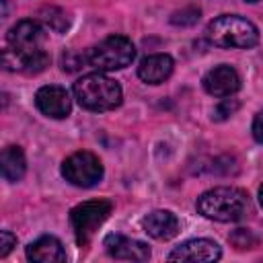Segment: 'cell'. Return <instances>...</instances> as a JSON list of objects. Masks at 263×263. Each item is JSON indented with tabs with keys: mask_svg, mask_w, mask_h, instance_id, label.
Listing matches in <instances>:
<instances>
[{
	"mask_svg": "<svg viewBox=\"0 0 263 263\" xmlns=\"http://www.w3.org/2000/svg\"><path fill=\"white\" fill-rule=\"evenodd\" d=\"M72 90H74V97H76L78 105L82 109L95 111V113L113 111L123 101V92H121L119 82L101 74V72L84 74L82 78H78L74 82Z\"/></svg>",
	"mask_w": 263,
	"mask_h": 263,
	"instance_id": "obj_1",
	"label": "cell"
},
{
	"mask_svg": "<svg viewBox=\"0 0 263 263\" xmlns=\"http://www.w3.org/2000/svg\"><path fill=\"white\" fill-rule=\"evenodd\" d=\"M197 212L214 222H238L249 212V195L240 187H214L197 197Z\"/></svg>",
	"mask_w": 263,
	"mask_h": 263,
	"instance_id": "obj_2",
	"label": "cell"
},
{
	"mask_svg": "<svg viewBox=\"0 0 263 263\" xmlns=\"http://www.w3.org/2000/svg\"><path fill=\"white\" fill-rule=\"evenodd\" d=\"M205 37L222 49H249L259 43V29L245 16L220 14L205 27Z\"/></svg>",
	"mask_w": 263,
	"mask_h": 263,
	"instance_id": "obj_3",
	"label": "cell"
},
{
	"mask_svg": "<svg viewBox=\"0 0 263 263\" xmlns=\"http://www.w3.org/2000/svg\"><path fill=\"white\" fill-rule=\"evenodd\" d=\"M86 64L99 72H113L129 66L136 58V47L132 39L123 35H109L90 49L84 51Z\"/></svg>",
	"mask_w": 263,
	"mask_h": 263,
	"instance_id": "obj_4",
	"label": "cell"
},
{
	"mask_svg": "<svg viewBox=\"0 0 263 263\" xmlns=\"http://www.w3.org/2000/svg\"><path fill=\"white\" fill-rule=\"evenodd\" d=\"M113 203L107 199H88L70 210V224L80 247H86L99 226L109 218Z\"/></svg>",
	"mask_w": 263,
	"mask_h": 263,
	"instance_id": "obj_5",
	"label": "cell"
},
{
	"mask_svg": "<svg viewBox=\"0 0 263 263\" xmlns=\"http://www.w3.org/2000/svg\"><path fill=\"white\" fill-rule=\"evenodd\" d=\"M103 162L88 150H78L62 162V177L74 187H95L103 179Z\"/></svg>",
	"mask_w": 263,
	"mask_h": 263,
	"instance_id": "obj_6",
	"label": "cell"
},
{
	"mask_svg": "<svg viewBox=\"0 0 263 263\" xmlns=\"http://www.w3.org/2000/svg\"><path fill=\"white\" fill-rule=\"evenodd\" d=\"M6 41L12 51L25 55V53H35L39 49H43V43H45V29L37 23V21H31V18H25V21H18L14 27L8 29L6 33Z\"/></svg>",
	"mask_w": 263,
	"mask_h": 263,
	"instance_id": "obj_7",
	"label": "cell"
},
{
	"mask_svg": "<svg viewBox=\"0 0 263 263\" xmlns=\"http://www.w3.org/2000/svg\"><path fill=\"white\" fill-rule=\"evenodd\" d=\"M222 257V249L210 238H191L181 242L168 253V261H191V263H212Z\"/></svg>",
	"mask_w": 263,
	"mask_h": 263,
	"instance_id": "obj_8",
	"label": "cell"
},
{
	"mask_svg": "<svg viewBox=\"0 0 263 263\" xmlns=\"http://www.w3.org/2000/svg\"><path fill=\"white\" fill-rule=\"evenodd\" d=\"M35 105L43 115H47L51 119H64L72 111L70 92L64 86H58V84L41 86L35 92Z\"/></svg>",
	"mask_w": 263,
	"mask_h": 263,
	"instance_id": "obj_9",
	"label": "cell"
},
{
	"mask_svg": "<svg viewBox=\"0 0 263 263\" xmlns=\"http://www.w3.org/2000/svg\"><path fill=\"white\" fill-rule=\"evenodd\" d=\"M201 84H203V90L208 95L224 99V97H232L240 88V76L232 66L220 64L203 76Z\"/></svg>",
	"mask_w": 263,
	"mask_h": 263,
	"instance_id": "obj_10",
	"label": "cell"
},
{
	"mask_svg": "<svg viewBox=\"0 0 263 263\" xmlns=\"http://www.w3.org/2000/svg\"><path fill=\"white\" fill-rule=\"evenodd\" d=\"M103 247L113 259H123V261H148L150 259V249L146 242L127 238L123 234H107L103 240Z\"/></svg>",
	"mask_w": 263,
	"mask_h": 263,
	"instance_id": "obj_11",
	"label": "cell"
},
{
	"mask_svg": "<svg viewBox=\"0 0 263 263\" xmlns=\"http://www.w3.org/2000/svg\"><path fill=\"white\" fill-rule=\"evenodd\" d=\"M2 64L10 72H25V74H39L49 66V53L45 49H39L35 53H16L10 47L2 51Z\"/></svg>",
	"mask_w": 263,
	"mask_h": 263,
	"instance_id": "obj_12",
	"label": "cell"
},
{
	"mask_svg": "<svg viewBox=\"0 0 263 263\" xmlns=\"http://www.w3.org/2000/svg\"><path fill=\"white\" fill-rule=\"evenodd\" d=\"M142 226L156 240H171L179 234V228H181L179 218L168 210H154L146 214L142 220Z\"/></svg>",
	"mask_w": 263,
	"mask_h": 263,
	"instance_id": "obj_13",
	"label": "cell"
},
{
	"mask_svg": "<svg viewBox=\"0 0 263 263\" xmlns=\"http://www.w3.org/2000/svg\"><path fill=\"white\" fill-rule=\"evenodd\" d=\"M175 62L168 53H152L144 58L138 66V76L146 84H160L173 74Z\"/></svg>",
	"mask_w": 263,
	"mask_h": 263,
	"instance_id": "obj_14",
	"label": "cell"
},
{
	"mask_svg": "<svg viewBox=\"0 0 263 263\" xmlns=\"http://www.w3.org/2000/svg\"><path fill=\"white\" fill-rule=\"evenodd\" d=\"M25 253H27V259L35 261V263H62V261H66L64 245L55 236H49V234L33 240Z\"/></svg>",
	"mask_w": 263,
	"mask_h": 263,
	"instance_id": "obj_15",
	"label": "cell"
},
{
	"mask_svg": "<svg viewBox=\"0 0 263 263\" xmlns=\"http://www.w3.org/2000/svg\"><path fill=\"white\" fill-rule=\"evenodd\" d=\"M0 168L2 177L8 183H16L25 177L27 173V158L18 146H6L0 154Z\"/></svg>",
	"mask_w": 263,
	"mask_h": 263,
	"instance_id": "obj_16",
	"label": "cell"
},
{
	"mask_svg": "<svg viewBox=\"0 0 263 263\" xmlns=\"http://www.w3.org/2000/svg\"><path fill=\"white\" fill-rule=\"evenodd\" d=\"M39 16H41V21H43L51 31H55V33H64V31L70 27V16H68V12L62 10V8L45 6V8H41Z\"/></svg>",
	"mask_w": 263,
	"mask_h": 263,
	"instance_id": "obj_17",
	"label": "cell"
},
{
	"mask_svg": "<svg viewBox=\"0 0 263 263\" xmlns=\"http://www.w3.org/2000/svg\"><path fill=\"white\" fill-rule=\"evenodd\" d=\"M197 21H199V8H193V6L171 14V23L177 27H189V25H195Z\"/></svg>",
	"mask_w": 263,
	"mask_h": 263,
	"instance_id": "obj_18",
	"label": "cell"
},
{
	"mask_svg": "<svg viewBox=\"0 0 263 263\" xmlns=\"http://www.w3.org/2000/svg\"><path fill=\"white\" fill-rule=\"evenodd\" d=\"M228 240H230L236 249H251V247L257 245V238H255L253 232L247 230V228H238V230H234V232L228 236Z\"/></svg>",
	"mask_w": 263,
	"mask_h": 263,
	"instance_id": "obj_19",
	"label": "cell"
},
{
	"mask_svg": "<svg viewBox=\"0 0 263 263\" xmlns=\"http://www.w3.org/2000/svg\"><path fill=\"white\" fill-rule=\"evenodd\" d=\"M240 107V103L236 101V99H222V103L214 109V119L216 121H222V119H228L230 115H234L236 113V109Z\"/></svg>",
	"mask_w": 263,
	"mask_h": 263,
	"instance_id": "obj_20",
	"label": "cell"
},
{
	"mask_svg": "<svg viewBox=\"0 0 263 263\" xmlns=\"http://www.w3.org/2000/svg\"><path fill=\"white\" fill-rule=\"evenodd\" d=\"M84 64H86V55L84 53L80 55V53H74V51H66L62 55V70H66V72H76Z\"/></svg>",
	"mask_w": 263,
	"mask_h": 263,
	"instance_id": "obj_21",
	"label": "cell"
},
{
	"mask_svg": "<svg viewBox=\"0 0 263 263\" xmlns=\"http://www.w3.org/2000/svg\"><path fill=\"white\" fill-rule=\"evenodd\" d=\"M12 247H16V236L10 230H2L0 232V257H6Z\"/></svg>",
	"mask_w": 263,
	"mask_h": 263,
	"instance_id": "obj_22",
	"label": "cell"
},
{
	"mask_svg": "<svg viewBox=\"0 0 263 263\" xmlns=\"http://www.w3.org/2000/svg\"><path fill=\"white\" fill-rule=\"evenodd\" d=\"M251 132H253V138H255L259 144H263V111H259V113L255 115Z\"/></svg>",
	"mask_w": 263,
	"mask_h": 263,
	"instance_id": "obj_23",
	"label": "cell"
},
{
	"mask_svg": "<svg viewBox=\"0 0 263 263\" xmlns=\"http://www.w3.org/2000/svg\"><path fill=\"white\" fill-rule=\"evenodd\" d=\"M259 201H261V208H263V185L259 187Z\"/></svg>",
	"mask_w": 263,
	"mask_h": 263,
	"instance_id": "obj_24",
	"label": "cell"
},
{
	"mask_svg": "<svg viewBox=\"0 0 263 263\" xmlns=\"http://www.w3.org/2000/svg\"><path fill=\"white\" fill-rule=\"evenodd\" d=\"M245 2H257V0H245Z\"/></svg>",
	"mask_w": 263,
	"mask_h": 263,
	"instance_id": "obj_25",
	"label": "cell"
}]
</instances>
